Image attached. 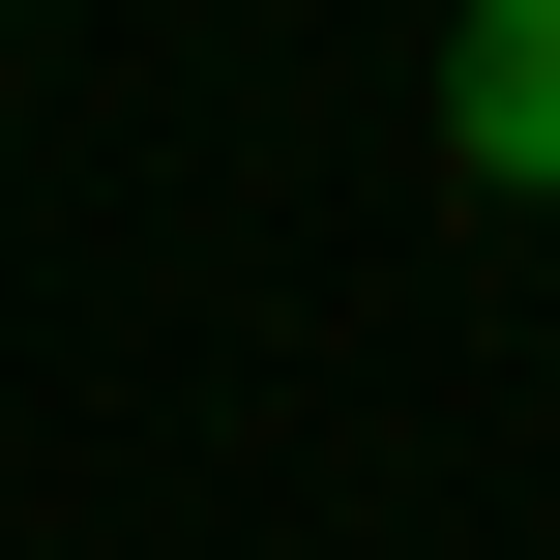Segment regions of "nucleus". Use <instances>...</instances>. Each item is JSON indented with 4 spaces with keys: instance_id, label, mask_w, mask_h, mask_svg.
I'll list each match as a JSON object with an SVG mask.
<instances>
[{
    "instance_id": "nucleus-1",
    "label": "nucleus",
    "mask_w": 560,
    "mask_h": 560,
    "mask_svg": "<svg viewBox=\"0 0 560 560\" xmlns=\"http://www.w3.org/2000/svg\"><path fill=\"white\" fill-rule=\"evenodd\" d=\"M443 177L560 207V0H472V30H443Z\"/></svg>"
}]
</instances>
